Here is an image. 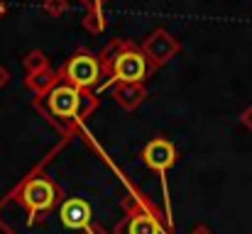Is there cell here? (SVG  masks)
I'll use <instances>...</instances> for the list:
<instances>
[{
    "label": "cell",
    "instance_id": "obj_1",
    "mask_svg": "<svg viewBox=\"0 0 252 234\" xmlns=\"http://www.w3.org/2000/svg\"><path fill=\"white\" fill-rule=\"evenodd\" d=\"M95 107H98V98L91 90H81L62 80L59 74L42 93L34 95V110L42 112V117H47L64 134H74Z\"/></svg>",
    "mask_w": 252,
    "mask_h": 234
},
{
    "label": "cell",
    "instance_id": "obj_2",
    "mask_svg": "<svg viewBox=\"0 0 252 234\" xmlns=\"http://www.w3.org/2000/svg\"><path fill=\"white\" fill-rule=\"evenodd\" d=\"M100 64L105 78L118 85V83H145L157 69L152 61L145 56L142 47L132 44L130 39H113L103 52H100Z\"/></svg>",
    "mask_w": 252,
    "mask_h": 234
},
{
    "label": "cell",
    "instance_id": "obj_3",
    "mask_svg": "<svg viewBox=\"0 0 252 234\" xmlns=\"http://www.w3.org/2000/svg\"><path fill=\"white\" fill-rule=\"evenodd\" d=\"M10 200H15L20 208L27 210V215H30L27 222L32 225L39 215L54 210V208L62 203V190H59V185H57L49 176H44L42 171H32V173L25 176V181L12 190Z\"/></svg>",
    "mask_w": 252,
    "mask_h": 234
},
{
    "label": "cell",
    "instance_id": "obj_4",
    "mask_svg": "<svg viewBox=\"0 0 252 234\" xmlns=\"http://www.w3.org/2000/svg\"><path fill=\"white\" fill-rule=\"evenodd\" d=\"M59 78L81 88V90H91L100 85V80L105 78V71H103V64H100V56L91 54V52H76L71 54L62 66H59Z\"/></svg>",
    "mask_w": 252,
    "mask_h": 234
},
{
    "label": "cell",
    "instance_id": "obj_5",
    "mask_svg": "<svg viewBox=\"0 0 252 234\" xmlns=\"http://www.w3.org/2000/svg\"><path fill=\"white\" fill-rule=\"evenodd\" d=\"M125 208H127V215L115 227V234H164L155 208L147 205L140 195L135 198V203L127 200Z\"/></svg>",
    "mask_w": 252,
    "mask_h": 234
},
{
    "label": "cell",
    "instance_id": "obj_6",
    "mask_svg": "<svg viewBox=\"0 0 252 234\" xmlns=\"http://www.w3.org/2000/svg\"><path fill=\"white\" fill-rule=\"evenodd\" d=\"M142 52H145V56L152 61V66L159 69V66L167 64L171 56H176V54L181 52V44H179V39H174V37L169 34L167 29H155V32L142 42Z\"/></svg>",
    "mask_w": 252,
    "mask_h": 234
},
{
    "label": "cell",
    "instance_id": "obj_7",
    "mask_svg": "<svg viewBox=\"0 0 252 234\" xmlns=\"http://www.w3.org/2000/svg\"><path fill=\"white\" fill-rule=\"evenodd\" d=\"M57 215H59V222L66 230H76V232L91 230L93 212H91V205L86 200H81V198H66L64 203H59Z\"/></svg>",
    "mask_w": 252,
    "mask_h": 234
},
{
    "label": "cell",
    "instance_id": "obj_8",
    "mask_svg": "<svg viewBox=\"0 0 252 234\" xmlns=\"http://www.w3.org/2000/svg\"><path fill=\"white\" fill-rule=\"evenodd\" d=\"M142 158H145V163L152 168V171H157V173H167L169 168L176 163V147L164 139V137H155V139H150L147 144H145V149H142Z\"/></svg>",
    "mask_w": 252,
    "mask_h": 234
},
{
    "label": "cell",
    "instance_id": "obj_9",
    "mask_svg": "<svg viewBox=\"0 0 252 234\" xmlns=\"http://www.w3.org/2000/svg\"><path fill=\"white\" fill-rule=\"evenodd\" d=\"M145 95H147V90H145L142 83H118V85H113V98L125 110H135L145 100Z\"/></svg>",
    "mask_w": 252,
    "mask_h": 234
},
{
    "label": "cell",
    "instance_id": "obj_10",
    "mask_svg": "<svg viewBox=\"0 0 252 234\" xmlns=\"http://www.w3.org/2000/svg\"><path fill=\"white\" fill-rule=\"evenodd\" d=\"M81 2L88 7V17L84 20L86 29H88V32H93V34L103 32V27H105L103 7H105V2H108V0H81Z\"/></svg>",
    "mask_w": 252,
    "mask_h": 234
},
{
    "label": "cell",
    "instance_id": "obj_11",
    "mask_svg": "<svg viewBox=\"0 0 252 234\" xmlns=\"http://www.w3.org/2000/svg\"><path fill=\"white\" fill-rule=\"evenodd\" d=\"M25 66H27V76H37V74H42V71L49 69L47 56H44L42 52H32V54L25 59Z\"/></svg>",
    "mask_w": 252,
    "mask_h": 234
},
{
    "label": "cell",
    "instance_id": "obj_12",
    "mask_svg": "<svg viewBox=\"0 0 252 234\" xmlns=\"http://www.w3.org/2000/svg\"><path fill=\"white\" fill-rule=\"evenodd\" d=\"M240 122H243V127H248V130L252 132V105L243 110V115H240Z\"/></svg>",
    "mask_w": 252,
    "mask_h": 234
},
{
    "label": "cell",
    "instance_id": "obj_13",
    "mask_svg": "<svg viewBox=\"0 0 252 234\" xmlns=\"http://www.w3.org/2000/svg\"><path fill=\"white\" fill-rule=\"evenodd\" d=\"M5 83H7V71H5V69L0 66V88H2Z\"/></svg>",
    "mask_w": 252,
    "mask_h": 234
},
{
    "label": "cell",
    "instance_id": "obj_14",
    "mask_svg": "<svg viewBox=\"0 0 252 234\" xmlns=\"http://www.w3.org/2000/svg\"><path fill=\"white\" fill-rule=\"evenodd\" d=\"M84 234H105L103 230H98V227H91V230H86Z\"/></svg>",
    "mask_w": 252,
    "mask_h": 234
},
{
    "label": "cell",
    "instance_id": "obj_15",
    "mask_svg": "<svg viewBox=\"0 0 252 234\" xmlns=\"http://www.w3.org/2000/svg\"><path fill=\"white\" fill-rule=\"evenodd\" d=\"M193 234H211V232H208L206 227H198V230H196V232H193Z\"/></svg>",
    "mask_w": 252,
    "mask_h": 234
}]
</instances>
